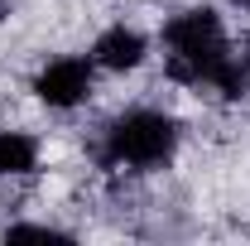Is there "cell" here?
Instances as JSON below:
<instances>
[{"mask_svg": "<svg viewBox=\"0 0 250 246\" xmlns=\"http://www.w3.org/2000/svg\"><path fill=\"white\" fill-rule=\"evenodd\" d=\"M164 49H168V77L178 82H212L226 97H246V68L231 53L226 29L217 10H183L164 25Z\"/></svg>", "mask_w": 250, "mask_h": 246, "instance_id": "1", "label": "cell"}, {"mask_svg": "<svg viewBox=\"0 0 250 246\" xmlns=\"http://www.w3.org/2000/svg\"><path fill=\"white\" fill-rule=\"evenodd\" d=\"M0 15H5V0H0Z\"/></svg>", "mask_w": 250, "mask_h": 246, "instance_id": "9", "label": "cell"}, {"mask_svg": "<svg viewBox=\"0 0 250 246\" xmlns=\"http://www.w3.org/2000/svg\"><path fill=\"white\" fill-rule=\"evenodd\" d=\"M5 237L10 242H67V232H58V227H10Z\"/></svg>", "mask_w": 250, "mask_h": 246, "instance_id": "6", "label": "cell"}, {"mask_svg": "<svg viewBox=\"0 0 250 246\" xmlns=\"http://www.w3.org/2000/svg\"><path fill=\"white\" fill-rule=\"evenodd\" d=\"M39 164V145L24 130H0V174H29Z\"/></svg>", "mask_w": 250, "mask_h": 246, "instance_id": "5", "label": "cell"}, {"mask_svg": "<svg viewBox=\"0 0 250 246\" xmlns=\"http://www.w3.org/2000/svg\"><path fill=\"white\" fill-rule=\"evenodd\" d=\"M241 68H246V82H250V53H246V58H241Z\"/></svg>", "mask_w": 250, "mask_h": 246, "instance_id": "7", "label": "cell"}, {"mask_svg": "<svg viewBox=\"0 0 250 246\" xmlns=\"http://www.w3.org/2000/svg\"><path fill=\"white\" fill-rule=\"evenodd\" d=\"M236 5H241V10H250V0H236Z\"/></svg>", "mask_w": 250, "mask_h": 246, "instance_id": "8", "label": "cell"}, {"mask_svg": "<svg viewBox=\"0 0 250 246\" xmlns=\"http://www.w3.org/2000/svg\"><path fill=\"white\" fill-rule=\"evenodd\" d=\"M34 92L39 101H48V106H82L87 97H92V63L87 58H53L39 77H34Z\"/></svg>", "mask_w": 250, "mask_h": 246, "instance_id": "3", "label": "cell"}, {"mask_svg": "<svg viewBox=\"0 0 250 246\" xmlns=\"http://www.w3.org/2000/svg\"><path fill=\"white\" fill-rule=\"evenodd\" d=\"M178 150V121L164 116V111H125L106 125V145H101V159L106 164H125V169H159L168 164Z\"/></svg>", "mask_w": 250, "mask_h": 246, "instance_id": "2", "label": "cell"}, {"mask_svg": "<svg viewBox=\"0 0 250 246\" xmlns=\"http://www.w3.org/2000/svg\"><path fill=\"white\" fill-rule=\"evenodd\" d=\"M92 58L101 63V68H111V73L140 68V63H145V34H135V29H125V25H116V29H106L101 39H96Z\"/></svg>", "mask_w": 250, "mask_h": 246, "instance_id": "4", "label": "cell"}]
</instances>
